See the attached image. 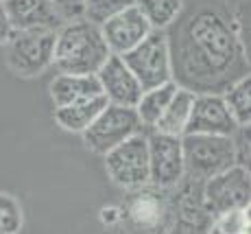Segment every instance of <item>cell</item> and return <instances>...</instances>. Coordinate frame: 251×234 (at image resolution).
Wrapping results in <instances>:
<instances>
[{
	"instance_id": "9c48e42d",
	"label": "cell",
	"mask_w": 251,
	"mask_h": 234,
	"mask_svg": "<svg viewBox=\"0 0 251 234\" xmlns=\"http://www.w3.org/2000/svg\"><path fill=\"white\" fill-rule=\"evenodd\" d=\"M149 145V184L171 191L183 179V149L181 136L151 129Z\"/></svg>"
},
{
	"instance_id": "2e32d148",
	"label": "cell",
	"mask_w": 251,
	"mask_h": 234,
	"mask_svg": "<svg viewBox=\"0 0 251 234\" xmlns=\"http://www.w3.org/2000/svg\"><path fill=\"white\" fill-rule=\"evenodd\" d=\"M103 94L96 75H79V72H59L50 81V99L57 105H70Z\"/></svg>"
},
{
	"instance_id": "d4e9b609",
	"label": "cell",
	"mask_w": 251,
	"mask_h": 234,
	"mask_svg": "<svg viewBox=\"0 0 251 234\" xmlns=\"http://www.w3.org/2000/svg\"><path fill=\"white\" fill-rule=\"evenodd\" d=\"M231 20H234L236 33H238L243 46L249 53V0H238L231 7Z\"/></svg>"
},
{
	"instance_id": "ac0fdd59",
	"label": "cell",
	"mask_w": 251,
	"mask_h": 234,
	"mask_svg": "<svg viewBox=\"0 0 251 234\" xmlns=\"http://www.w3.org/2000/svg\"><path fill=\"white\" fill-rule=\"evenodd\" d=\"M192 101H195V92H190V90H186V88L177 86V90L173 92L171 101H168V105L164 107L162 116L157 118V123H155V127H153V129L164 131V134L181 136L183 129H186L188 116H190Z\"/></svg>"
},
{
	"instance_id": "8fae6325",
	"label": "cell",
	"mask_w": 251,
	"mask_h": 234,
	"mask_svg": "<svg viewBox=\"0 0 251 234\" xmlns=\"http://www.w3.org/2000/svg\"><path fill=\"white\" fill-rule=\"evenodd\" d=\"M123 214L140 230L155 232L171 228V195H166V188H157L151 184V188L142 186L136 188V193L125 204Z\"/></svg>"
},
{
	"instance_id": "603a6c76",
	"label": "cell",
	"mask_w": 251,
	"mask_h": 234,
	"mask_svg": "<svg viewBox=\"0 0 251 234\" xmlns=\"http://www.w3.org/2000/svg\"><path fill=\"white\" fill-rule=\"evenodd\" d=\"M129 4H133V0H85L83 18H88L94 24H100L109 16L118 13L120 9L129 7Z\"/></svg>"
},
{
	"instance_id": "ba28073f",
	"label": "cell",
	"mask_w": 251,
	"mask_h": 234,
	"mask_svg": "<svg viewBox=\"0 0 251 234\" xmlns=\"http://www.w3.org/2000/svg\"><path fill=\"white\" fill-rule=\"evenodd\" d=\"M140 129L142 123L136 114V107L107 103L81 136L92 153L105 155L109 149H114L116 145H120Z\"/></svg>"
},
{
	"instance_id": "484cf974",
	"label": "cell",
	"mask_w": 251,
	"mask_h": 234,
	"mask_svg": "<svg viewBox=\"0 0 251 234\" xmlns=\"http://www.w3.org/2000/svg\"><path fill=\"white\" fill-rule=\"evenodd\" d=\"M50 4L55 7V11L59 13V18L64 22L83 18L85 11V0H50Z\"/></svg>"
},
{
	"instance_id": "9a60e30c",
	"label": "cell",
	"mask_w": 251,
	"mask_h": 234,
	"mask_svg": "<svg viewBox=\"0 0 251 234\" xmlns=\"http://www.w3.org/2000/svg\"><path fill=\"white\" fill-rule=\"evenodd\" d=\"M4 9L13 31H28V29L57 31L64 24L50 0H4Z\"/></svg>"
},
{
	"instance_id": "8992f818",
	"label": "cell",
	"mask_w": 251,
	"mask_h": 234,
	"mask_svg": "<svg viewBox=\"0 0 251 234\" xmlns=\"http://www.w3.org/2000/svg\"><path fill=\"white\" fill-rule=\"evenodd\" d=\"M105 158V171H107L109 179L120 188L127 191H136L149 184V145L147 134L136 131L109 149Z\"/></svg>"
},
{
	"instance_id": "ffe728a7",
	"label": "cell",
	"mask_w": 251,
	"mask_h": 234,
	"mask_svg": "<svg viewBox=\"0 0 251 234\" xmlns=\"http://www.w3.org/2000/svg\"><path fill=\"white\" fill-rule=\"evenodd\" d=\"M153 29H168L179 18L186 0H133Z\"/></svg>"
},
{
	"instance_id": "52a82bcc",
	"label": "cell",
	"mask_w": 251,
	"mask_h": 234,
	"mask_svg": "<svg viewBox=\"0 0 251 234\" xmlns=\"http://www.w3.org/2000/svg\"><path fill=\"white\" fill-rule=\"evenodd\" d=\"M201 195H203V204L212 217L240 210V208H249V169L240 167V164H231L229 169L203 179L201 182Z\"/></svg>"
},
{
	"instance_id": "7c38bea8",
	"label": "cell",
	"mask_w": 251,
	"mask_h": 234,
	"mask_svg": "<svg viewBox=\"0 0 251 234\" xmlns=\"http://www.w3.org/2000/svg\"><path fill=\"white\" fill-rule=\"evenodd\" d=\"M238 127L240 125L231 116L223 96L214 94V92H199V94H195V101H192V110L183 134L234 136Z\"/></svg>"
},
{
	"instance_id": "7402d4cb",
	"label": "cell",
	"mask_w": 251,
	"mask_h": 234,
	"mask_svg": "<svg viewBox=\"0 0 251 234\" xmlns=\"http://www.w3.org/2000/svg\"><path fill=\"white\" fill-rule=\"evenodd\" d=\"M24 226L22 204L11 193H0V234H16Z\"/></svg>"
},
{
	"instance_id": "83f0119b",
	"label": "cell",
	"mask_w": 251,
	"mask_h": 234,
	"mask_svg": "<svg viewBox=\"0 0 251 234\" xmlns=\"http://www.w3.org/2000/svg\"><path fill=\"white\" fill-rule=\"evenodd\" d=\"M2 2H4V0H2Z\"/></svg>"
},
{
	"instance_id": "d6986e66",
	"label": "cell",
	"mask_w": 251,
	"mask_h": 234,
	"mask_svg": "<svg viewBox=\"0 0 251 234\" xmlns=\"http://www.w3.org/2000/svg\"><path fill=\"white\" fill-rule=\"evenodd\" d=\"M175 90H177V84L173 79L155 88H149V90H142V94H140V99L136 103V114L144 127H149V129L155 127L157 118L162 116L164 107L168 105V101H171Z\"/></svg>"
},
{
	"instance_id": "3957f363",
	"label": "cell",
	"mask_w": 251,
	"mask_h": 234,
	"mask_svg": "<svg viewBox=\"0 0 251 234\" xmlns=\"http://www.w3.org/2000/svg\"><path fill=\"white\" fill-rule=\"evenodd\" d=\"M183 177L203 179L236 164V147L231 136L214 134H183Z\"/></svg>"
},
{
	"instance_id": "cb8c5ba5",
	"label": "cell",
	"mask_w": 251,
	"mask_h": 234,
	"mask_svg": "<svg viewBox=\"0 0 251 234\" xmlns=\"http://www.w3.org/2000/svg\"><path fill=\"white\" fill-rule=\"evenodd\" d=\"M249 208H240V210H231L225 214L214 217L210 230L214 232H249Z\"/></svg>"
},
{
	"instance_id": "44dd1931",
	"label": "cell",
	"mask_w": 251,
	"mask_h": 234,
	"mask_svg": "<svg viewBox=\"0 0 251 234\" xmlns=\"http://www.w3.org/2000/svg\"><path fill=\"white\" fill-rule=\"evenodd\" d=\"M225 105L229 107L231 116L238 125H251V77L245 75L234 81L227 90L221 92Z\"/></svg>"
},
{
	"instance_id": "30bf717a",
	"label": "cell",
	"mask_w": 251,
	"mask_h": 234,
	"mask_svg": "<svg viewBox=\"0 0 251 234\" xmlns=\"http://www.w3.org/2000/svg\"><path fill=\"white\" fill-rule=\"evenodd\" d=\"M171 195V228L179 232H207L214 217L203 204L201 182L183 177Z\"/></svg>"
},
{
	"instance_id": "5b68a950",
	"label": "cell",
	"mask_w": 251,
	"mask_h": 234,
	"mask_svg": "<svg viewBox=\"0 0 251 234\" xmlns=\"http://www.w3.org/2000/svg\"><path fill=\"white\" fill-rule=\"evenodd\" d=\"M120 57L129 66V70L136 75L142 90H149V88H155L173 79L166 29H151V33L138 46L123 53Z\"/></svg>"
},
{
	"instance_id": "6da1fadb",
	"label": "cell",
	"mask_w": 251,
	"mask_h": 234,
	"mask_svg": "<svg viewBox=\"0 0 251 234\" xmlns=\"http://www.w3.org/2000/svg\"><path fill=\"white\" fill-rule=\"evenodd\" d=\"M166 37L173 81L195 94H221L249 75V53L236 33L231 7L223 0H186Z\"/></svg>"
},
{
	"instance_id": "4316f807",
	"label": "cell",
	"mask_w": 251,
	"mask_h": 234,
	"mask_svg": "<svg viewBox=\"0 0 251 234\" xmlns=\"http://www.w3.org/2000/svg\"><path fill=\"white\" fill-rule=\"evenodd\" d=\"M11 33H13V27H11V22H9L4 2L0 0V46H4V44H7V40L11 37Z\"/></svg>"
},
{
	"instance_id": "5bb4252c",
	"label": "cell",
	"mask_w": 251,
	"mask_h": 234,
	"mask_svg": "<svg viewBox=\"0 0 251 234\" xmlns=\"http://www.w3.org/2000/svg\"><path fill=\"white\" fill-rule=\"evenodd\" d=\"M96 77H99L100 92L105 94L107 103L136 107L140 94H142V86L120 55L109 53L105 64L96 70Z\"/></svg>"
},
{
	"instance_id": "277c9868",
	"label": "cell",
	"mask_w": 251,
	"mask_h": 234,
	"mask_svg": "<svg viewBox=\"0 0 251 234\" xmlns=\"http://www.w3.org/2000/svg\"><path fill=\"white\" fill-rule=\"evenodd\" d=\"M55 33L44 29L13 31L7 40V66L13 75L33 79L52 66L55 51Z\"/></svg>"
},
{
	"instance_id": "e0dca14e",
	"label": "cell",
	"mask_w": 251,
	"mask_h": 234,
	"mask_svg": "<svg viewBox=\"0 0 251 234\" xmlns=\"http://www.w3.org/2000/svg\"><path fill=\"white\" fill-rule=\"evenodd\" d=\"M105 105H107L105 94H99L85 101H76V103H70V105H57L52 116H55L57 125L61 129L70 131V134H83Z\"/></svg>"
},
{
	"instance_id": "7a4b0ae2",
	"label": "cell",
	"mask_w": 251,
	"mask_h": 234,
	"mask_svg": "<svg viewBox=\"0 0 251 234\" xmlns=\"http://www.w3.org/2000/svg\"><path fill=\"white\" fill-rule=\"evenodd\" d=\"M109 48L100 33V27L88 18L64 22L55 33V51L52 66L59 72H79V75H96Z\"/></svg>"
},
{
	"instance_id": "4fadbf2b",
	"label": "cell",
	"mask_w": 251,
	"mask_h": 234,
	"mask_svg": "<svg viewBox=\"0 0 251 234\" xmlns=\"http://www.w3.org/2000/svg\"><path fill=\"white\" fill-rule=\"evenodd\" d=\"M99 27H100V33H103L109 53H114V55H123V53L131 51L153 29L136 4H129V7L120 9L118 13L109 16Z\"/></svg>"
}]
</instances>
